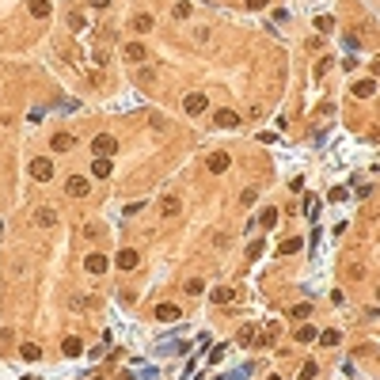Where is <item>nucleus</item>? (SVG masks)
I'll return each instance as SVG.
<instances>
[{
    "mask_svg": "<svg viewBox=\"0 0 380 380\" xmlns=\"http://www.w3.org/2000/svg\"><path fill=\"white\" fill-rule=\"evenodd\" d=\"M194 12V8H190V0H179V4H175V19H187Z\"/></svg>",
    "mask_w": 380,
    "mask_h": 380,
    "instance_id": "bb28decb",
    "label": "nucleus"
},
{
    "mask_svg": "<svg viewBox=\"0 0 380 380\" xmlns=\"http://www.w3.org/2000/svg\"><path fill=\"white\" fill-rule=\"evenodd\" d=\"M316 373H319V365H316V361H304V369H300V376H304V380H312Z\"/></svg>",
    "mask_w": 380,
    "mask_h": 380,
    "instance_id": "c756f323",
    "label": "nucleus"
},
{
    "mask_svg": "<svg viewBox=\"0 0 380 380\" xmlns=\"http://www.w3.org/2000/svg\"><path fill=\"white\" fill-rule=\"evenodd\" d=\"M92 175H95V179H106V175H111V160H106V156H95V160H92Z\"/></svg>",
    "mask_w": 380,
    "mask_h": 380,
    "instance_id": "f8f14e48",
    "label": "nucleus"
},
{
    "mask_svg": "<svg viewBox=\"0 0 380 380\" xmlns=\"http://www.w3.org/2000/svg\"><path fill=\"white\" fill-rule=\"evenodd\" d=\"M27 8H31L34 19H46V15H50V0H27Z\"/></svg>",
    "mask_w": 380,
    "mask_h": 380,
    "instance_id": "2eb2a0df",
    "label": "nucleus"
},
{
    "mask_svg": "<svg viewBox=\"0 0 380 380\" xmlns=\"http://www.w3.org/2000/svg\"><path fill=\"white\" fill-rule=\"evenodd\" d=\"M125 61H144V46L141 42H125Z\"/></svg>",
    "mask_w": 380,
    "mask_h": 380,
    "instance_id": "aec40b11",
    "label": "nucleus"
},
{
    "mask_svg": "<svg viewBox=\"0 0 380 380\" xmlns=\"http://www.w3.org/2000/svg\"><path fill=\"white\" fill-rule=\"evenodd\" d=\"M92 380H103V376H92Z\"/></svg>",
    "mask_w": 380,
    "mask_h": 380,
    "instance_id": "ea45409f",
    "label": "nucleus"
},
{
    "mask_svg": "<svg viewBox=\"0 0 380 380\" xmlns=\"http://www.w3.org/2000/svg\"><path fill=\"white\" fill-rule=\"evenodd\" d=\"M259 225H262V228H274V225H278V209H262Z\"/></svg>",
    "mask_w": 380,
    "mask_h": 380,
    "instance_id": "4be33fe9",
    "label": "nucleus"
},
{
    "mask_svg": "<svg viewBox=\"0 0 380 380\" xmlns=\"http://www.w3.org/2000/svg\"><path fill=\"white\" fill-rule=\"evenodd\" d=\"M316 31H319V34L335 31V19H331V15H316Z\"/></svg>",
    "mask_w": 380,
    "mask_h": 380,
    "instance_id": "393cba45",
    "label": "nucleus"
},
{
    "mask_svg": "<svg viewBox=\"0 0 380 380\" xmlns=\"http://www.w3.org/2000/svg\"><path fill=\"white\" fill-rule=\"evenodd\" d=\"M179 316H183L179 304H156V319H160V323H175Z\"/></svg>",
    "mask_w": 380,
    "mask_h": 380,
    "instance_id": "423d86ee",
    "label": "nucleus"
},
{
    "mask_svg": "<svg viewBox=\"0 0 380 380\" xmlns=\"http://www.w3.org/2000/svg\"><path fill=\"white\" fill-rule=\"evenodd\" d=\"M316 338H319L316 327H300V331H297V342H316Z\"/></svg>",
    "mask_w": 380,
    "mask_h": 380,
    "instance_id": "5701e85b",
    "label": "nucleus"
},
{
    "mask_svg": "<svg viewBox=\"0 0 380 380\" xmlns=\"http://www.w3.org/2000/svg\"><path fill=\"white\" fill-rule=\"evenodd\" d=\"M319 342H323V346H338V342H342V335L331 327V331H323V335H319Z\"/></svg>",
    "mask_w": 380,
    "mask_h": 380,
    "instance_id": "b1692460",
    "label": "nucleus"
},
{
    "mask_svg": "<svg viewBox=\"0 0 380 380\" xmlns=\"http://www.w3.org/2000/svg\"><path fill=\"white\" fill-rule=\"evenodd\" d=\"M213 122H217V130H221V125H225V130H236V125H240V114L228 111V106H221V111L213 114Z\"/></svg>",
    "mask_w": 380,
    "mask_h": 380,
    "instance_id": "f03ea898",
    "label": "nucleus"
},
{
    "mask_svg": "<svg viewBox=\"0 0 380 380\" xmlns=\"http://www.w3.org/2000/svg\"><path fill=\"white\" fill-rule=\"evenodd\" d=\"M84 266L92 270V274H103V270H106V255H99V251H92V255L84 259Z\"/></svg>",
    "mask_w": 380,
    "mask_h": 380,
    "instance_id": "9d476101",
    "label": "nucleus"
},
{
    "mask_svg": "<svg viewBox=\"0 0 380 380\" xmlns=\"http://www.w3.org/2000/svg\"><path fill=\"white\" fill-rule=\"evenodd\" d=\"M247 8H251V12H259V8H266V0H247Z\"/></svg>",
    "mask_w": 380,
    "mask_h": 380,
    "instance_id": "f704fd0d",
    "label": "nucleus"
},
{
    "mask_svg": "<svg viewBox=\"0 0 380 380\" xmlns=\"http://www.w3.org/2000/svg\"><path fill=\"white\" fill-rule=\"evenodd\" d=\"M228 164H232V160H228V152H213V156H209V171H217V175H221V171H228Z\"/></svg>",
    "mask_w": 380,
    "mask_h": 380,
    "instance_id": "ddd939ff",
    "label": "nucleus"
},
{
    "mask_svg": "<svg viewBox=\"0 0 380 380\" xmlns=\"http://www.w3.org/2000/svg\"><path fill=\"white\" fill-rule=\"evenodd\" d=\"M114 262H118L122 270H133L141 262V255H137V251H118V259H114Z\"/></svg>",
    "mask_w": 380,
    "mask_h": 380,
    "instance_id": "4468645a",
    "label": "nucleus"
},
{
    "mask_svg": "<svg viewBox=\"0 0 380 380\" xmlns=\"http://www.w3.org/2000/svg\"><path fill=\"white\" fill-rule=\"evenodd\" d=\"M34 221L42 228H50V225H57V209H50V206H42V209H34Z\"/></svg>",
    "mask_w": 380,
    "mask_h": 380,
    "instance_id": "1a4fd4ad",
    "label": "nucleus"
},
{
    "mask_svg": "<svg viewBox=\"0 0 380 380\" xmlns=\"http://www.w3.org/2000/svg\"><path fill=\"white\" fill-rule=\"evenodd\" d=\"M209 297H213V304H232V300H236V289H232V285H217Z\"/></svg>",
    "mask_w": 380,
    "mask_h": 380,
    "instance_id": "0eeeda50",
    "label": "nucleus"
},
{
    "mask_svg": "<svg viewBox=\"0 0 380 380\" xmlns=\"http://www.w3.org/2000/svg\"><path fill=\"white\" fill-rule=\"evenodd\" d=\"M27 380H38V376H27Z\"/></svg>",
    "mask_w": 380,
    "mask_h": 380,
    "instance_id": "58836bf2",
    "label": "nucleus"
},
{
    "mask_svg": "<svg viewBox=\"0 0 380 380\" xmlns=\"http://www.w3.org/2000/svg\"><path fill=\"white\" fill-rule=\"evenodd\" d=\"M19 357H23V361H38V357H42V346L23 342V346H19Z\"/></svg>",
    "mask_w": 380,
    "mask_h": 380,
    "instance_id": "dca6fc26",
    "label": "nucleus"
},
{
    "mask_svg": "<svg viewBox=\"0 0 380 380\" xmlns=\"http://www.w3.org/2000/svg\"><path fill=\"white\" fill-rule=\"evenodd\" d=\"M304 213L316 221V213H319V198H304Z\"/></svg>",
    "mask_w": 380,
    "mask_h": 380,
    "instance_id": "cd10ccee",
    "label": "nucleus"
},
{
    "mask_svg": "<svg viewBox=\"0 0 380 380\" xmlns=\"http://www.w3.org/2000/svg\"><path fill=\"white\" fill-rule=\"evenodd\" d=\"M179 209H183V202L175 198V194H168V198L160 202V213H164V217H179Z\"/></svg>",
    "mask_w": 380,
    "mask_h": 380,
    "instance_id": "6e6552de",
    "label": "nucleus"
},
{
    "mask_svg": "<svg viewBox=\"0 0 380 380\" xmlns=\"http://www.w3.org/2000/svg\"><path fill=\"white\" fill-rule=\"evenodd\" d=\"M133 31H137V34H149V31H152V15H144V12L133 15Z\"/></svg>",
    "mask_w": 380,
    "mask_h": 380,
    "instance_id": "412c9836",
    "label": "nucleus"
},
{
    "mask_svg": "<svg viewBox=\"0 0 380 380\" xmlns=\"http://www.w3.org/2000/svg\"><path fill=\"white\" fill-rule=\"evenodd\" d=\"M31 175H34L38 183H50V179H53V164H50V160H34V164H31Z\"/></svg>",
    "mask_w": 380,
    "mask_h": 380,
    "instance_id": "39448f33",
    "label": "nucleus"
},
{
    "mask_svg": "<svg viewBox=\"0 0 380 380\" xmlns=\"http://www.w3.org/2000/svg\"><path fill=\"white\" fill-rule=\"evenodd\" d=\"M106 4H111V0H92V8H106Z\"/></svg>",
    "mask_w": 380,
    "mask_h": 380,
    "instance_id": "c9c22d12",
    "label": "nucleus"
},
{
    "mask_svg": "<svg viewBox=\"0 0 380 380\" xmlns=\"http://www.w3.org/2000/svg\"><path fill=\"white\" fill-rule=\"evenodd\" d=\"M50 144H53V152H69L73 149V133H53Z\"/></svg>",
    "mask_w": 380,
    "mask_h": 380,
    "instance_id": "f3484780",
    "label": "nucleus"
},
{
    "mask_svg": "<svg viewBox=\"0 0 380 380\" xmlns=\"http://www.w3.org/2000/svg\"><path fill=\"white\" fill-rule=\"evenodd\" d=\"M373 92H376V80H357V84H354V95H357V99H369Z\"/></svg>",
    "mask_w": 380,
    "mask_h": 380,
    "instance_id": "a211bd4d",
    "label": "nucleus"
},
{
    "mask_svg": "<svg viewBox=\"0 0 380 380\" xmlns=\"http://www.w3.org/2000/svg\"><path fill=\"white\" fill-rule=\"evenodd\" d=\"M300 247H304V240H300V236H289V240H285V243H281V247H278V251H281V255H297V251H300Z\"/></svg>",
    "mask_w": 380,
    "mask_h": 380,
    "instance_id": "6ab92c4d",
    "label": "nucleus"
},
{
    "mask_svg": "<svg viewBox=\"0 0 380 380\" xmlns=\"http://www.w3.org/2000/svg\"><path fill=\"white\" fill-rule=\"evenodd\" d=\"M289 316H293V319H308V316H312V304H297Z\"/></svg>",
    "mask_w": 380,
    "mask_h": 380,
    "instance_id": "c85d7f7f",
    "label": "nucleus"
},
{
    "mask_svg": "<svg viewBox=\"0 0 380 380\" xmlns=\"http://www.w3.org/2000/svg\"><path fill=\"white\" fill-rule=\"evenodd\" d=\"M65 190H69L73 198H87V190H92V187H87V179H84V175H69V183H65Z\"/></svg>",
    "mask_w": 380,
    "mask_h": 380,
    "instance_id": "7ed1b4c3",
    "label": "nucleus"
},
{
    "mask_svg": "<svg viewBox=\"0 0 380 380\" xmlns=\"http://www.w3.org/2000/svg\"><path fill=\"white\" fill-rule=\"evenodd\" d=\"M346 198H350V190H331L327 194V202H346Z\"/></svg>",
    "mask_w": 380,
    "mask_h": 380,
    "instance_id": "2f4dec72",
    "label": "nucleus"
},
{
    "mask_svg": "<svg viewBox=\"0 0 380 380\" xmlns=\"http://www.w3.org/2000/svg\"><path fill=\"white\" fill-rule=\"evenodd\" d=\"M376 297H380V285H376Z\"/></svg>",
    "mask_w": 380,
    "mask_h": 380,
    "instance_id": "a19ab883",
    "label": "nucleus"
},
{
    "mask_svg": "<svg viewBox=\"0 0 380 380\" xmlns=\"http://www.w3.org/2000/svg\"><path fill=\"white\" fill-rule=\"evenodd\" d=\"M92 152H95V156H106V160H111V156L118 152V141H114L111 133H99V137L92 141Z\"/></svg>",
    "mask_w": 380,
    "mask_h": 380,
    "instance_id": "f257e3e1",
    "label": "nucleus"
},
{
    "mask_svg": "<svg viewBox=\"0 0 380 380\" xmlns=\"http://www.w3.org/2000/svg\"><path fill=\"white\" fill-rule=\"evenodd\" d=\"M240 342H243V346L255 342V327H243V331H240Z\"/></svg>",
    "mask_w": 380,
    "mask_h": 380,
    "instance_id": "7c9ffc66",
    "label": "nucleus"
},
{
    "mask_svg": "<svg viewBox=\"0 0 380 380\" xmlns=\"http://www.w3.org/2000/svg\"><path fill=\"white\" fill-rule=\"evenodd\" d=\"M183 106H187V114H202V111L209 106V99H206L202 92H190L187 99H183Z\"/></svg>",
    "mask_w": 380,
    "mask_h": 380,
    "instance_id": "20e7f679",
    "label": "nucleus"
},
{
    "mask_svg": "<svg viewBox=\"0 0 380 380\" xmlns=\"http://www.w3.org/2000/svg\"><path fill=\"white\" fill-rule=\"evenodd\" d=\"M270 380H281V376H270Z\"/></svg>",
    "mask_w": 380,
    "mask_h": 380,
    "instance_id": "4c0bfd02",
    "label": "nucleus"
},
{
    "mask_svg": "<svg viewBox=\"0 0 380 380\" xmlns=\"http://www.w3.org/2000/svg\"><path fill=\"white\" fill-rule=\"evenodd\" d=\"M221 357H225V346H213V350H209V361H213V365H217V361H221Z\"/></svg>",
    "mask_w": 380,
    "mask_h": 380,
    "instance_id": "473e14b6",
    "label": "nucleus"
},
{
    "mask_svg": "<svg viewBox=\"0 0 380 380\" xmlns=\"http://www.w3.org/2000/svg\"><path fill=\"white\" fill-rule=\"evenodd\" d=\"M255 198H259V190H243V194H240V202H243V206H251Z\"/></svg>",
    "mask_w": 380,
    "mask_h": 380,
    "instance_id": "72a5a7b5",
    "label": "nucleus"
},
{
    "mask_svg": "<svg viewBox=\"0 0 380 380\" xmlns=\"http://www.w3.org/2000/svg\"><path fill=\"white\" fill-rule=\"evenodd\" d=\"M183 289H187V297H202V293H206V285H202L198 278H190V281H187Z\"/></svg>",
    "mask_w": 380,
    "mask_h": 380,
    "instance_id": "a878e982",
    "label": "nucleus"
},
{
    "mask_svg": "<svg viewBox=\"0 0 380 380\" xmlns=\"http://www.w3.org/2000/svg\"><path fill=\"white\" fill-rule=\"evenodd\" d=\"M373 76H380V57H376V61H373Z\"/></svg>",
    "mask_w": 380,
    "mask_h": 380,
    "instance_id": "e433bc0d",
    "label": "nucleus"
},
{
    "mask_svg": "<svg viewBox=\"0 0 380 380\" xmlns=\"http://www.w3.org/2000/svg\"><path fill=\"white\" fill-rule=\"evenodd\" d=\"M61 354H65V357H80V354H84V342H80V338H73V335H69V338L61 342Z\"/></svg>",
    "mask_w": 380,
    "mask_h": 380,
    "instance_id": "9b49d317",
    "label": "nucleus"
}]
</instances>
